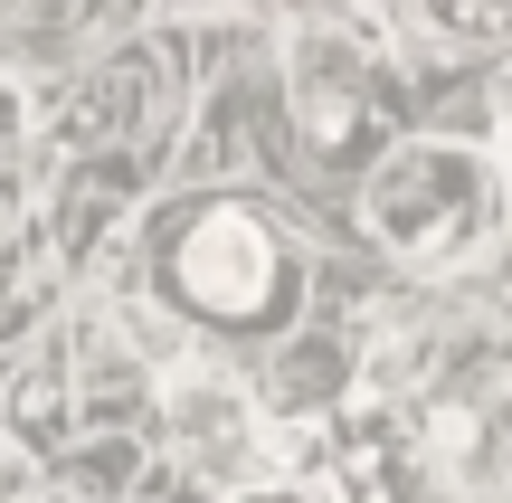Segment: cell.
<instances>
[{"mask_svg":"<svg viewBox=\"0 0 512 503\" xmlns=\"http://www.w3.org/2000/svg\"><path fill=\"white\" fill-rule=\"evenodd\" d=\"M162 295L209 333H285L304 304V247L266 200H190L162 228Z\"/></svg>","mask_w":512,"mask_h":503,"instance_id":"cell-1","label":"cell"},{"mask_svg":"<svg viewBox=\"0 0 512 503\" xmlns=\"http://www.w3.org/2000/svg\"><path fill=\"white\" fill-rule=\"evenodd\" d=\"M361 219H370V238H380L389 257L456 266L465 247L503 219V181H494V162L465 152V143H399L380 171H370Z\"/></svg>","mask_w":512,"mask_h":503,"instance_id":"cell-2","label":"cell"},{"mask_svg":"<svg viewBox=\"0 0 512 503\" xmlns=\"http://www.w3.org/2000/svg\"><path fill=\"white\" fill-rule=\"evenodd\" d=\"M294 114L323 152H342L370 114V86H361V57L351 48H323V38H294Z\"/></svg>","mask_w":512,"mask_h":503,"instance_id":"cell-3","label":"cell"},{"mask_svg":"<svg viewBox=\"0 0 512 503\" xmlns=\"http://www.w3.org/2000/svg\"><path fill=\"white\" fill-rule=\"evenodd\" d=\"M389 10H408L427 38H456V48L465 38H503V19H512L503 0H389Z\"/></svg>","mask_w":512,"mask_h":503,"instance_id":"cell-4","label":"cell"},{"mask_svg":"<svg viewBox=\"0 0 512 503\" xmlns=\"http://www.w3.org/2000/svg\"><path fill=\"white\" fill-rule=\"evenodd\" d=\"M0 143H29V86L0 67Z\"/></svg>","mask_w":512,"mask_h":503,"instance_id":"cell-5","label":"cell"},{"mask_svg":"<svg viewBox=\"0 0 512 503\" xmlns=\"http://www.w3.org/2000/svg\"><path fill=\"white\" fill-rule=\"evenodd\" d=\"M465 437H475V418H465V409H437V447L465 456Z\"/></svg>","mask_w":512,"mask_h":503,"instance_id":"cell-6","label":"cell"},{"mask_svg":"<svg viewBox=\"0 0 512 503\" xmlns=\"http://www.w3.org/2000/svg\"><path fill=\"white\" fill-rule=\"evenodd\" d=\"M238 503H323L313 485H256V494H238Z\"/></svg>","mask_w":512,"mask_h":503,"instance_id":"cell-7","label":"cell"},{"mask_svg":"<svg viewBox=\"0 0 512 503\" xmlns=\"http://www.w3.org/2000/svg\"><path fill=\"white\" fill-rule=\"evenodd\" d=\"M0 10H57V0H0Z\"/></svg>","mask_w":512,"mask_h":503,"instance_id":"cell-8","label":"cell"}]
</instances>
